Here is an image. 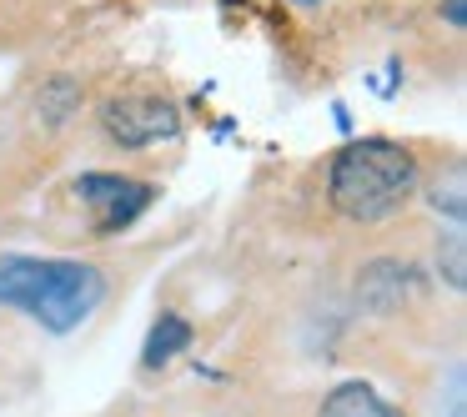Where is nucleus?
<instances>
[{
	"instance_id": "obj_1",
	"label": "nucleus",
	"mask_w": 467,
	"mask_h": 417,
	"mask_svg": "<svg viewBox=\"0 0 467 417\" xmlns=\"http://www.w3.org/2000/svg\"><path fill=\"white\" fill-rule=\"evenodd\" d=\"M417 182V156L402 141H387V136H362V141H347L342 151L327 166V196L332 206L357 226H372L397 216L412 202Z\"/></svg>"
},
{
	"instance_id": "obj_9",
	"label": "nucleus",
	"mask_w": 467,
	"mask_h": 417,
	"mask_svg": "<svg viewBox=\"0 0 467 417\" xmlns=\"http://www.w3.org/2000/svg\"><path fill=\"white\" fill-rule=\"evenodd\" d=\"M427 202H432L437 216H447V226H462V206H467V196H462V162H452V166H447V176H437V182L427 186Z\"/></svg>"
},
{
	"instance_id": "obj_11",
	"label": "nucleus",
	"mask_w": 467,
	"mask_h": 417,
	"mask_svg": "<svg viewBox=\"0 0 467 417\" xmlns=\"http://www.w3.org/2000/svg\"><path fill=\"white\" fill-rule=\"evenodd\" d=\"M462 11H467V0H447V5H442V21L452 26V31H462V26H467Z\"/></svg>"
},
{
	"instance_id": "obj_4",
	"label": "nucleus",
	"mask_w": 467,
	"mask_h": 417,
	"mask_svg": "<svg viewBox=\"0 0 467 417\" xmlns=\"http://www.w3.org/2000/svg\"><path fill=\"white\" fill-rule=\"evenodd\" d=\"M76 196L91 212V236H116L151 206L156 192L146 182H131V176H116V172H86L76 182Z\"/></svg>"
},
{
	"instance_id": "obj_7",
	"label": "nucleus",
	"mask_w": 467,
	"mask_h": 417,
	"mask_svg": "<svg viewBox=\"0 0 467 417\" xmlns=\"http://www.w3.org/2000/svg\"><path fill=\"white\" fill-rule=\"evenodd\" d=\"M186 347H192V322L176 317V312H161V317H156V327H151V337H146L141 362L146 367H166L171 357H182Z\"/></svg>"
},
{
	"instance_id": "obj_2",
	"label": "nucleus",
	"mask_w": 467,
	"mask_h": 417,
	"mask_svg": "<svg viewBox=\"0 0 467 417\" xmlns=\"http://www.w3.org/2000/svg\"><path fill=\"white\" fill-rule=\"evenodd\" d=\"M106 282L86 262L56 256H0V307L26 312L46 332H76L101 307Z\"/></svg>"
},
{
	"instance_id": "obj_12",
	"label": "nucleus",
	"mask_w": 467,
	"mask_h": 417,
	"mask_svg": "<svg viewBox=\"0 0 467 417\" xmlns=\"http://www.w3.org/2000/svg\"><path fill=\"white\" fill-rule=\"evenodd\" d=\"M292 5H322V0H292Z\"/></svg>"
},
{
	"instance_id": "obj_3",
	"label": "nucleus",
	"mask_w": 467,
	"mask_h": 417,
	"mask_svg": "<svg viewBox=\"0 0 467 417\" xmlns=\"http://www.w3.org/2000/svg\"><path fill=\"white\" fill-rule=\"evenodd\" d=\"M101 126L121 151H146V146H161L176 141L182 131V111H176L171 96L161 91H146V86H131V91L111 96L101 106Z\"/></svg>"
},
{
	"instance_id": "obj_8",
	"label": "nucleus",
	"mask_w": 467,
	"mask_h": 417,
	"mask_svg": "<svg viewBox=\"0 0 467 417\" xmlns=\"http://www.w3.org/2000/svg\"><path fill=\"white\" fill-rule=\"evenodd\" d=\"M76 111H81V86H76L71 76H51V81L36 91V116H41L46 126H66Z\"/></svg>"
},
{
	"instance_id": "obj_6",
	"label": "nucleus",
	"mask_w": 467,
	"mask_h": 417,
	"mask_svg": "<svg viewBox=\"0 0 467 417\" xmlns=\"http://www.w3.org/2000/svg\"><path fill=\"white\" fill-rule=\"evenodd\" d=\"M357 297H362L367 312H397V307L407 302V266H367L362 287H357Z\"/></svg>"
},
{
	"instance_id": "obj_5",
	"label": "nucleus",
	"mask_w": 467,
	"mask_h": 417,
	"mask_svg": "<svg viewBox=\"0 0 467 417\" xmlns=\"http://www.w3.org/2000/svg\"><path fill=\"white\" fill-rule=\"evenodd\" d=\"M317 417H402V407L387 402L372 382H342L322 397Z\"/></svg>"
},
{
	"instance_id": "obj_10",
	"label": "nucleus",
	"mask_w": 467,
	"mask_h": 417,
	"mask_svg": "<svg viewBox=\"0 0 467 417\" xmlns=\"http://www.w3.org/2000/svg\"><path fill=\"white\" fill-rule=\"evenodd\" d=\"M437 276H447V287H452V292H462V282H467V262H462V226H452V232H447V246L437 252Z\"/></svg>"
}]
</instances>
